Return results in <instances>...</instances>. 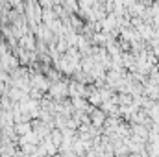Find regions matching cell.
I'll use <instances>...</instances> for the list:
<instances>
[{
  "mask_svg": "<svg viewBox=\"0 0 159 157\" xmlns=\"http://www.w3.org/2000/svg\"><path fill=\"white\" fill-rule=\"evenodd\" d=\"M17 131H19L20 135H24V133H28V131H32V129H30V124H26V122L20 124V122H19V124H17Z\"/></svg>",
  "mask_w": 159,
  "mask_h": 157,
  "instance_id": "1",
  "label": "cell"
}]
</instances>
